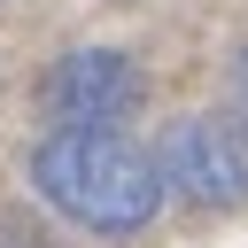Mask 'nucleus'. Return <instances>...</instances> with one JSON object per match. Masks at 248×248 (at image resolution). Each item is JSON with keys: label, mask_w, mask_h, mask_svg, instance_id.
Returning a JSON list of instances; mask_svg holds the SVG:
<instances>
[{"label": "nucleus", "mask_w": 248, "mask_h": 248, "mask_svg": "<svg viewBox=\"0 0 248 248\" xmlns=\"http://www.w3.org/2000/svg\"><path fill=\"white\" fill-rule=\"evenodd\" d=\"M31 186L46 194V209H62L70 225H85L101 240L147 232L163 209L155 147H132L116 124H54L31 147Z\"/></svg>", "instance_id": "f257e3e1"}, {"label": "nucleus", "mask_w": 248, "mask_h": 248, "mask_svg": "<svg viewBox=\"0 0 248 248\" xmlns=\"http://www.w3.org/2000/svg\"><path fill=\"white\" fill-rule=\"evenodd\" d=\"M163 194L194 209H248V124L232 116H178L155 140Z\"/></svg>", "instance_id": "f03ea898"}, {"label": "nucleus", "mask_w": 248, "mask_h": 248, "mask_svg": "<svg viewBox=\"0 0 248 248\" xmlns=\"http://www.w3.org/2000/svg\"><path fill=\"white\" fill-rule=\"evenodd\" d=\"M39 101H46L54 124H124V116L147 101V78H140V62L116 54V46H78V54H62V62L39 78Z\"/></svg>", "instance_id": "7ed1b4c3"}, {"label": "nucleus", "mask_w": 248, "mask_h": 248, "mask_svg": "<svg viewBox=\"0 0 248 248\" xmlns=\"http://www.w3.org/2000/svg\"><path fill=\"white\" fill-rule=\"evenodd\" d=\"M232 93H240V108H248V54L232 62Z\"/></svg>", "instance_id": "20e7f679"}, {"label": "nucleus", "mask_w": 248, "mask_h": 248, "mask_svg": "<svg viewBox=\"0 0 248 248\" xmlns=\"http://www.w3.org/2000/svg\"><path fill=\"white\" fill-rule=\"evenodd\" d=\"M0 248H46V240H0Z\"/></svg>", "instance_id": "39448f33"}]
</instances>
